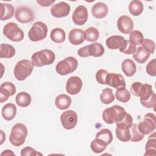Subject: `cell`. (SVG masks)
Listing matches in <instances>:
<instances>
[{"instance_id":"9c48e42d","label":"cell","mask_w":156,"mask_h":156,"mask_svg":"<svg viewBox=\"0 0 156 156\" xmlns=\"http://www.w3.org/2000/svg\"><path fill=\"white\" fill-rule=\"evenodd\" d=\"M62 126L66 130H71L75 127L77 123V115L71 110L63 112L60 118Z\"/></svg>"},{"instance_id":"2e32d148","label":"cell","mask_w":156,"mask_h":156,"mask_svg":"<svg viewBox=\"0 0 156 156\" xmlns=\"http://www.w3.org/2000/svg\"><path fill=\"white\" fill-rule=\"evenodd\" d=\"M16 93V87L13 83L10 82H5L0 86V102L3 103L6 101L9 96H12Z\"/></svg>"},{"instance_id":"ffe728a7","label":"cell","mask_w":156,"mask_h":156,"mask_svg":"<svg viewBox=\"0 0 156 156\" xmlns=\"http://www.w3.org/2000/svg\"><path fill=\"white\" fill-rule=\"evenodd\" d=\"M1 113L4 119L6 121H11L16 115V107L14 104L7 103L3 106Z\"/></svg>"},{"instance_id":"5bb4252c","label":"cell","mask_w":156,"mask_h":156,"mask_svg":"<svg viewBox=\"0 0 156 156\" xmlns=\"http://www.w3.org/2000/svg\"><path fill=\"white\" fill-rule=\"evenodd\" d=\"M70 10V5L65 2H60L53 5L50 10L51 15L55 18L65 17L69 15Z\"/></svg>"},{"instance_id":"44dd1931","label":"cell","mask_w":156,"mask_h":156,"mask_svg":"<svg viewBox=\"0 0 156 156\" xmlns=\"http://www.w3.org/2000/svg\"><path fill=\"white\" fill-rule=\"evenodd\" d=\"M121 69L126 76L132 77L135 74L136 67L132 60L127 58L122 62Z\"/></svg>"},{"instance_id":"836d02e7","label":"cell","mask_w":156,"mask_h":156,"mask_svg":"<svg viewBox=\"0 0 156 156\" xmlns=\"http://www.w3.org/2000/svg\"><path fill=\"white\" fill-rule=\"evenodd\" d=\"M100 100L104 104H109L115 100L112 90L110 88L104 89L100 94Z\"/></svg>"},{"instance_id":"ac0fdd59","label":"cell","mask_w":156,"mask_h":156,"mask_svg":"<svg viewBox=\"0 0 156 156\" xmlns=\"http://www.w3.org/2000/svg\"><path fill=\"white\" fill-rule=\"evenodd\" d=\"M68 39L72 44L79 45L85 40L84 32L82 29L74 28L69 32Z\"/></svg>"},{"instance_id":"7402d4cb","label":"cell","mask_w":156,"mask_h":156,"mask_svg":"<svg viewBox=\"0 0 156 156\" xmlns=\"http://www.w3.org/2000/svg\"><path fill=\"white\" fill-rule=\"evenodd\" d=\"M1 20L5 21L12 18L15 13V9L12 5L8 3L1 2Z\"/></svg>"},{"instance_id":"3957f363","label":"cell","mask_w":156,"mask_h":156,"mask_svg":"<svg viewBox=\"0 0 156 156\" xmlns=\"http://www.w3.org/2000/svg\"><path fill=\"white\" fill-rule=\"evenodd\" d=\"M27 136V129L22 123L15 124L12 128L9 136L10 143L16 147L23 145Z\"/></svg>"},{"instance_id":"5b68a950","label":"cell","mask_w":156,"mask_h":156,"mask_svg":"<svg viewBox=\"0 0 156 156\" xmlns=\"http://www.w3.org/2000/svg\"><path fill=\"white\" fill-rule=\"evenodd\" d=\"M78 66V62L73 57H67L58 62L55 66V71L59 75L66 76L75 71Z\"/></svg>"},{"instance_id":"7dc6e473","label":"cell","mask_w":156,"mask_h":156,"mask_svg":"<svg viewBox=\"0 0 156 156\" xmlns=\"http://www.w3.org/2000/svg\"><path fill=\"white\" fill-rule=\"evenodd\" d=\"M143 83L140 82H133L130 88V91L132 93V94L134 96H136L138 97L139 95V92L140 90V88L142 86Z\"/></svg>"},{"instance_id":"ee69618b","label":"cell","mask_w":156,"mask_h":156,"mask_svg":"<svg viewBox=\"0 0 156 156\" xmlns=\"http://www.w3.org/2000/svg\"><path fill=\"white\" fill-rule=\"evenodd\" d=\"M146 73L151 76L154 77L156 76V59L153 58L146 65Z\"/></svg>"},{"instance_id":"f546056e","label":"cell","mask_w":156,"mask_h":156,"mask_svg":"<svg viewBox=\"0 0 156 156\" xmlns=\"http://www.w3.org/2000/svg\"><path fill=\"white\" fill-rule=\"evenodd\" d=\"M154 92L152 91V85L148 83L143 84L140 92L138 97H140V101H145L149 99Z\"/></svg>"},{"instance_id":"f6af8a7d","label":"cell","mask_w":156,"mask_h":156,"mask_svg":"<svg viewBox=\"0 0 156 156\" xmlns=\"http://www.w3.org/2000/svg\"><path fill=\"white\" fill-rule=\"evenodd\" d=\"M21 156H29V155H42L43 154L40 152H37L34 148L31 147H26L21 149Z\"/></svg>"},{"instance_id":"f1b7e54d","label":"cell","mask_w":156,"mask_h":156,"mask_svg":"<svg viewBox=\"0 0 156 156\" xmlns=\"http://www.w3.org/2000/svg\"><path fill=\"white\" fill-rule=\"evenodd\" d=\"M88 52L90 56L99 57L104 54L105 49L101 43L95 42L88 45Z\"/></svg>"},{"instance_id":"bcb514c9","label":"cell","mask_w":156,"mask_h":156,"mask_svg":"<svg viewBox=\"0 0 156 156\" xmlns=\"http://www.w3.org/2000/svg\"><path fill=\"white\" fill-rule=\"evenodd\" d=\"M155 102H156V96H155V93H153L152 96L149 99L145 101L140 102L141 104L147 108H151L154 107L155 105Z\"/></svg>"},{"instance_id":"681fc988","label":"cell","mask_w":156,"mask_h":156,"mask_svg":"<svg viewBox=\"0 0 156 156\" xmlns=\"http://www.w3.org/2000/svg\"><path fill=\"white\" fill-rule=\"evenodd\" d=\"M55 2V0L52 1H48V0H37V2L42 7H49L54 2Z\"/></svg>"},{"instance_id":"603a6c76","label":"cell","mask_w":156,"mask_h":156,"mask_svg":"<svg viewBox=\"0 0 156 156\" xmlns=\"http://www.w3.org/2000/svg\"><path fill=\"white\" fill-rule=\"evenodd\" d=\"M55 106L60 110H65L71 104V98L65 94H61L57 96L55 100Z\"/></svg>"},{"instance_id":"8fae6325","label":"cell","mask_w":156,"mask_h":156,"mask_svg":"<svg viewBox=\"0 0 156 156\" xmlns=\"http://www.w3.org/2000/svg\"><path fill=\"white\" fill-rule=\"evenodd\" d=\"M88 17V10L87 7L83 5L77 7L72 15L73 23L78 26L85 24L87 21Z\"/></svg>"},{"instance_id":"8992f818","label":"cell","mask_w":156,"mask_h":156,"mask_svg":"<svg viewBox=\"0 0 156 156\" xmlns=\"http://www.w3.org/2000/svg\"><path fill=\"white\" fill-rule=\"evenodd\" d=\"M48 34V27L41 21L34 23L28 32V37L30 41H39L44 39Z\"/></svg>"},{"instance_id":"6da1fadb","label":"cell","mask_w":156,"mask_h":156,"mask_svg":"<svg viewBox=\"0 0 156 156\" xmlns=\"http://www.w3.org/2000/svg\"><path fill=\"white\" fill-rule=\"evenodd\" d=\"M55 59L53 51L44 49L34 52L31 56V62L34 66L42 67L52 64Z\"/></svg>"},{"instance_id":"ba28073f","label":"cell","mask_w":156,"mask_h":156,"mask_svg":"<svg viewBox=\"0 0 156 156\" xmlns=\"http://www.w3.org/2000/svg\"><path fill=\"white\" fill-rule=\"evenodd\" d=\"M155 127V115L152 113L145 115L143 121L140 122L138 125L139 131L144 135L154 132Z\"/></svg>"},{"instance_id":"60d3db41","label":"cell","mask_w":156,"mask_h":156,"mask_svg":"<svg viewBox=\"0 0 156 156\" xmlns=\"http://www.w3.org/2000/svg\"><path fill=\"white\" fill-rule=\"evenodd\" d=\"M143 40V35L140 30H135L129 33V40L135 45L141 44Z\"/></svg>"},{"instance_id":"d6a6232c","label":"cell","mask_w":156,"mask_h":156,"mask_svg":"<svg viewBox=\"0 0 156 156\" xmlns=\"http://www.w3.org/2000/svg\"><path fill=\"white\" fill-rule=\"evenodd\" d=\"M146 152L144 155H156V139L155 136L152 138L149 136L145 146Z\"/></svg>"},{"instance_id":"d590c367","label":"cell","mask_w":156,"mask_h":156,"mask_svg":"<svg viewBox=\"0 0 156 156\" xmlns=\"http://www.w3.org/2000/svg\"><path fill=\"white\" fill-rule=\"evenodd\" d=\"M130 141L132 142H139L144 138V135L142 134L138 129V124H133L130 127Z\"/></svg>"},{"instance_id":"f907efd6","label":"cell","mask_w":156,"mask_h":156,"mask_svg":"<svg viewBox=\"0 0 156 156\" xmlns=\"http://www.w3.org/2000/svg\"><path fill=\"white\" fill-rule=\"evenodd\" d=\"M1 155H15V154L12 152V151L11 150H5L1 154Z\"/></svg>"},{"instance_id":"1f68e13d","label":"cell","mask_w":156,"mask_h":156,"mask_svg":"<svg viewBox=\"0 0 156 156\" xmlns=\"http://www.w3.org/2000/svg\"><path fill=\"white\" fill-rule=\"evenodd\" d=\"M99 32L96 28L94 27H90L87 28L84 32L85 40L88 41H96L99 38Z\"/></svg>"},{"instance_id":"d4e9b609","label":"cell","mask_w":156,"mask_h":156,"mask_svg":"<svg viewBox=\"0 0 156 156\" xmlns=\"http://www.w3.org/2000/svg\"><path fill=\"white\" fill-rule=\"evenodd\" d=\"M51 40L56 43H62L65 40L66 34L63 29L62 28H54L50 34Z\"/></svg>"},{"instance_id":"7a4b0ae2","label":"cell","mask_w":156,"mask_h":156,"mask_svg":"<svg viewBox=\"0 0 156 156\" xmlns=\"http://www.w3.org/2000/svg\"><path fill=\"white\" fill-rule=\"evenodd\" d=\"M126 114V112L123 107L119 105H114L104 110L102 119L105 123L112 124L122 120Z\"/></svg>"},{"instance_id":"7bdbcfd3","label":"cell","mask_w":156,"mask_h":156,"mask_svg":"<svg viewBox=\"0 0 156 156\" xmlns=\"http://www.w3.org/2000/svg\"><path fill=\"white\" fill-rule=\"evenodd\" d=\"M108 72L103 69H99L96 74V81L100 83V84H106L105 83V80H106V77L108 74Z\"/></svg>"},{"instance_id":"e0dca14e","label":"cell","mask_w":156,"mask_h":156,"mask_svg":"<svg viewBox=\"0 0 156 156\" xmlns=\"http://www.w3.org/2000/svg\"><path fill=\"white\" fill-rule=\"evenodd\" d=\"M108 12V7L104 2H97L94 4L91 8V13L93 16L98 19H102L105 18Z\"/></svg>"},{"instance_id":"4fadbf2b","label":"cell","mask_w":156,"mask_h":156,"mask_svg":"<svg viewBox=\"0 0 156 156\" xmlns=\"http://www.w3.org/2000/svg\"><path fill=\"white\" fill-rule=\"evenodd\" d=\"M82 81L77 76H72L68 78L66 83V90L71 95L78 94L82 87Z\"/></svg>"},{"instance_id":"83f0119b","label":"cell","mask_w":156,"mask_h":156,"mask_svg":"<svg viewBox=\"0 0 156 156\" xmlns=\"http://www.w3.org/2000/svg\"><path fill=\"white\" fill-rule=\"evenodd\" d=\"M15 54V49L10 44L2 43L0 46V57L10 58Z\"/></svg>"},{"instance_id":"52a82bcc","label":"cell","mask_w":156,"mask_h":156,"mask_svg":"<svg viewBox=\"0 0 156 156\" xmlns=\"http://www.w3.org/2000/svg\"><path fill=\"white\" fill-rule=\"evenodd\" d=\"M4 36L14 42H19L24 38V32L19 27L18 25L13 22H10L5 24L3 27Z\"/></svg>"},{"instance_id":"4316f807","label":"cell","mask_w":156,"mask_h":156,"mask_svg":"<svg viewBox=\"0 0 156 156\" xmlns=\"http://www.w3.org/2000/svg\"><path fill=\"white\" fill-rule=\"evenodd\" d=\"M149 57L150 54L141 46H139L138 48H136V51L133 54V59L136 62L141 64L145 63Z\"/></svg>"},{"instance_id":"e575fe53","label":"cell","mask_w":156,"mask_h":156,"mask_svg":"<svg viewBox=\"0 0 156 156\" xmlns=\"http://www.w3.org/2000/svg\"><path fill=\"white\" fill-rule=\"evenodd\" d=\"M107 146L105 143L98 138H95L90 144L91 151L96 154H99L104 151Z\"/></svg>"},{"instance_id":"484cf974","label":"cell","mask_w":156,"mask_h":156,"mask_svg":"<svg viewBox=\"0 0 156 156\" xmlns=\"http://www.w3.org/2000/svg\"><path fill=\"white\" fill-rule=\"evenodd\" d=\"M128 9L129 12L133 16H137L142 13L144 7L141 1L138 0H133L130 2Z\"/></svg>"},{"instance_id":"b9f144b4","label":"cell","mask_w":156,"mask_h":156,"mask_svg":"<svg viewBox=\"0 0 156 156\" xmlns=\"http://www.w3.org/2000/svg\"><path fill=\"white\" fill-rule=\"evenodd\" d=\"M141 47L149 54H154L155 48V44L153 40L150 39H144L141 43Z\"/></svg>"},{"instance_id":"74e56055","label":"cell","mask_w":156,"mask_h":156,"mask_svg":"<svg viewBox=\"0 0 156 156\" xmlns=\"http://www.w3.org/2000/svg\"><path fill=\"white\" fill-rule=\"evenodd\" d=\"M136 49V45L133 44L129 40H125L121 47L119 49L121 52L128 55L133 54Z\"/></svg>"},{"instance_id":"cb8c5ba5","label":"cell","mask_w":156,"mask_h":156,"mask_svg":"<svg viewBox=\"0 0 156 156\" xmlns=\"http://www.w3.org/2000/svg\"><path fill=\"white\" fill-rule=\"evenodd\" d=\"M16 104L21 107H27L31 103V96L26 92L21 91L18 93L15 97Z\"/></svg>"},{"instance_id":"c3c4849f","label":"cell","mask_w":156,"mask_h":156,"mask_svg":"<svg viewBox=\"0 0 156 156\" xmlns=\"http://www.w3.org/2000/svg\"><path fill=\"white\" fill-rule=\"evenodd\" d=\"M77 54L80 57H89L90 55H89V52H88V45H87V46L80 48L77 51Z\"/></svg>"},{"instance_id":"9a60e30c","label":"cell","mask_w":156,"mask_h":156,"mask_svg":"<svg viewBox=\"0 0 156 156\" xmlns=\"http://www.w3.org/2000/svg\"><path fill=\"white\" fill-rule=\"evenodd\" d=\"M118 30L124 34H128L133 29V22L132 20L127 15L121 16L117 21Z\"/></svg>"},{"instance_id":"277c9868","label":"cell","mask_w":156,"mask_h":156,"mask_svg":"<svg viewBox=\"0 0 156 156\" xmlns=\"http://www.w3.org/2000/svg\"><path fill=\"white\" fill-rule=\"evenodd\" d=\"M34 65L29 60L23 59L18 61L13 69V74L16 79L20 81L25 80L29 76L34 69Z\"/></svg>"},{"instance_id":"7c38bea8","label":"cell","mask_w":156,"mask_h":156,"mask_svg":"<svg viewBox=\"0 0 156 156\" xmlns=\"http://www.w3.org/2000/svg\"><path fill=\"white\" fill-rule=\"evenodd\" d=\"M105 83L106 85H108L117 90L126 88L124 78L119 74L108 73L106 77Z\"/></svg>"},{"instance_id":"4dcf8cb0","label":"cell","mask_w":156,"mask_h":156,"mask_svg":"<svg viewBox=\"0 0 156 156\" xmlns=\"http://www.w3.org/2000/svg\"><path fill=\"white\" fill-rule=\"evenodd\" d=\"M96 138L99 139L106 143L107 145L110 144L113 140L112 132L108 129H103L99 131L96 135Z\"/></svg>"},{"instance_id":"ab89813d","label":"cell","mask_w":156,"mask_h":156,"mask_svg":"<svg viewBox=\"0 0 156 156\" xmlns=\"http://www.w3.org/2000/svg\"><path fill=\"white\" fill-rule=\"evenodd\" d=\"M115 133L117 138L122 142H127L130 140V129H121L116 127Z\"/></svg>"},{"instance_id":"d6986e66","label":"cell","mask_w":156,"mask_h":156,"mask_svg":"<svg viewBox=\"0 0 156 156\" xmlns=\"http://www.w3.org/2000/svg\"><path fill=\"white\" fill-rule=\"evenodd\" d=\"M124 40L125 38L121 35H112L106 39L105 44L108 49L115 50L121 47Z\"/></svg>"},{"instance_id":"30bf717a","label":"cell","mask_w":156,"mask_h":156,"mask_svg":"<svg viewBox=\"0 0 156 156\" xmlns=\"http://www.w3.org/2000/svg\"><path fill=\"white\" fill-rule=\"evenodd\" d=\"M15 16L18 22L23 24L30 23L35 18L32 10L27 7H20L17 8Z\"/></svg>"},{"instance_id":"f35d334b","label":"cell","mask_w":156,"mask_h":156,"mask_svg":"<svg viewBox=\"0 0 156 156\" xmlns=\"http://www.w3.org/2000/svg\"><path fill=\"white\" fill-rule=\"evenodd\" d=\"M115 97L119 102L126 103L130 99V93L126 88L119 89L115 92Z\"/></svg>"},{"instance_id":"8d00e7d4","label":"cell","mask_w":156,"mask_h":156,"mask_svg":"<svg viewBox=\"0 0 156 156\" xmlns=\"http://www.w3.org/2000/svg\"><path fill=\"white\" fill-rule=\"evenodd\" d=\"M132 124H133V118L132 116L128 113H126L124 118L122 120L116 122V127L121 129H130V127Z\"/></svg>"}]
</instances>
